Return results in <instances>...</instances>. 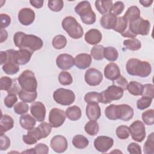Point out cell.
<instances>
[{"label":"cell","instance_id":"obj_18","mask_svg":"<svg viewBox=\"0 0 154 154\" xmlns=\"http://www.w3.org/2000/svg\"><path fill=\"white\" fill-rule=\"evenodd\" d=\"M22 138L25 143L32 145L37 143L38 140L42 138V137L38 127H36L28 130L27 134L23 135Z\"/></svg>","mask_w":154,"mask_h":154},{"label":"cell","instance_id":"obj_6","mask_svg":"<svg viewBox=\"0 0 154 154\" xmlns=\"http://www.w3.org/2000/svg\"><path fill=\"white\" fill-rule=\"evenodd\" d=\"M123 96V90L120 87L112 84L100 93V102L105 104L109 103L113 100H119Z\"/></svg>","mask_w":154,"mask_h":154},{"label":"cell","instance_id":"obj_25","mask_svg":"<svg viewBox=\"0 0 154 154\" xmlns=\"http://www.w3.org/2000/svg\"><path fill=\"white\" fill-rule=\"evenodd\" d=\"M14 120L7 114H2L0 120V134H4L13 128Z\"/></svg>","mask_w":154,"mask_h":154},{"label":"cell","instance_id":"obj_50","mask_svg":"<svg viewBox=\"0 0 154 154\" xmlns=\"http://www.w3.org/2000/svg\"><path fill=\"white\" fill-rule=\"evenodd\" d=\"M28 104L24 102H20L16 103L14 106V111L17 114H24L28 111Z\"/></svg>","mask_w":154,"mask_h":154},{"label":"cell","instance_id":"obj_42","mask_svg":"<svg viewBox=\"0 0 154 154\" xmlns=\"http://www.w3.org/2000/svg\"><path fill=\"white\" fill-rule=\"evenodd\" d=\"M100 99V93L95 91L88 92L84 96V100L88 104L99 103Z\"/></svg>","mask_w":154,"mask_h":154},{"label":"cell","instance_id":"obj_30","mask_svg":"<svg viewBox=\"0 0 154 154\" xmlns=\"http://www.w3.org/2000/svg\"><path fill=\"white\" fill-rule=\"evenodd\" d=\"M123 17L128 22H132L140 17V10L137 6H131L128 8Z\"/></svg>","mask_w":154,"mask_h":154},{"label":"cell","instance_id":"obj_22","mask_svg":"<svg viewBox=\"0 0 154 154\" xmlns=\"http://www.w3.org/2000/svg\"><path fill=\"white\" fill-rule=\"evenodd\" d=\"M85 42L89 45H96L102 38V35L100 31L97 29H91L88 31L84 36Z\"/></svg>","mask_w":154,"mask_h":154},{"label":"cell","instance_id":"obj_47","mask_svg":"<svg viewBox=\"0 0 154 154\" xmlns=\"http://www.w3.org/2000/svg\"><path fill=\"white\" fill-rule=\"evenodd\" d=\"M37 127L40 132L42 138L47 137L50 134L52 130V126L50 123L47 122H42Z\"/></svg>","mask_w":154,"mask_h":154},{"label":"cell","instance_id":"obj_58","mask_svg":"<svg viewBox=\"0 0 154 154\" xmlns=\"http://www.w3.org/2000/svg\"><path fill=\"white\" fill-rule=\"evenodd\" d=\"M35 153L37 154H47L49 152V147L43 143H38L34 147Z\"/></svg>","mask_w":154,"mask_h":154},{"label":"cell","instance_id":"obj_11","mask_svg":"<svg viewBox=\"0 0 154 154\" xmlns=\"http://www.w3.org/2000/svg\"><path fill=\"white\" fill-rule=\"evenodd\" d=\"M66 112L60 108L51 109L49 114V122L53 128L60 127L66 120Z\"/></svg>","mask_w":154,"mask_h":154},{"label":"cell","instance_id":"obj_62","mask_svg":"<svg viewBox=\"0 0 154 154\" xmlns=\"http://www.w3.org/2000/svg\"><path fill=\"white\" fill-rule=\"evenodd\" d=\"M0 57H1V64L3 65L5 64L7 59V54L6 51H1Z\"/></svg>","mask_w":154,"mask_h":154},{"label":"cell","instance_id":"obj_24","mask_svg":"<svg viewBox=\"0 0 154 154\" xmlns=\"http://www.w3.org/2000/svg\"><path fill=\"white\" fill-rule=\"evenodd\" d=\"M85 113L90 120L96 121L101 116V110L98 103L88 104L86 106Z\"/></svg>","mask_w":154,"mask_h":154},{"label":"cell","instance_id":"obj_17","mask_svg":"<svg viewBox=\"0 0 154 154\" xmlns=\"http://www.w3.org/2000/svg\"><path fill=\"white\" fill-rule=\"evenodd\" d=\"M56 64L63 70H69L74 65V58L71 55L62 54L56 58Z\"/></svg>","mask_w":154,"mask_h":154},{"label":"cell","instance_id":"obj_39","mask_svg":"<svg viewBox=\"0 0 154 154\" xmlns=\"http://www.w3.org/2000/svg\"><path fill=\"white\" fill-rule=\"evenodd\" d=\"M67 44V39L65 36L59 34L55 36L52 40V45L53 47L56 49H63Z\"/></svg>","mask_w":154,"mask_h":154},{"label":"cell","instance_id":"obj_61","mask_svg":"<svg viewBox=\"0 0 154 154\" xmlns=\"http://www.w3.org/2000/svg\"><path fill=\"white\" fill-rule=\"evenodd\" d=\"M121 35L124 37H129V38H135L137 37V35H135L132 32H131L128 29V27L123 33L121 34Z\"/></svg>","mask_w":154,"mask_h":154},{"label":"cell","instance_id":"obj_19","mask_svg":"<svg viewBox=\"0 0 154 154\" xmlns=\"http://www.w3.org/2000/svg\"><path fill=\"white\" fill-rule=\"evenodd\" d=\"M119 119L123 121L130 120L134 116L133 108L127 104L117 105Z\"/></svg>","mask_w":154,"mask_h":154},{"label":"cell","instance_id":"obj_60","mask_svg":"<svg viewBox=\"0 0 154 154\" xmlns=\"http://www.w3.org/2000/svg\"><path fill=\"white\" fill-rule=\"evenodd\" d=\"M29 2L32 7L36 8H40L43 7L44 2L42 0H31Z\"/></svg>","mask_w":154,"mask_h":154},{"label":"cell","instance_id":"obj_3","mask_svg":"<svg viewBox=\"0 0 154 154\" xmlns=\"http://www.w3.org/2000/svg\"><path fill=\"white\" fill-rule=\"evenodd\" d=\"M75 11L80 16L84 23L92 25L95 23L96 16L92 10L89 1H83L79 2L75 7Z\"/></svg>","mask_w":154,"mask_h":154},{"label":"cell","instance_id":"obj_26","mask_svg":"<svg viewBox=\"0 0 154 154\" xmlns=\"http://www.w3.org/2000/svg\"><path fill=\"white\" fill-rule=\"evenodd\" d=\"M19 123L21 127L25 129L29 130L33 128L36 123V120L28 114H22L19 118Z\"/></svg>","mask_w":154,"mask_h":154},{"label":"cell","instance_id":"obj_37","mask_svg":"<svg viewBox=\"0 0 154 154\" xmlns=\"http://www.w3.org/2000/svg\"><path fill=\"white\" fill-rule=\"evenodd\" d=\"M84 130L85 132L88 135L91 136H94L99 132V124L96 121L90 120L85 124L84 126Z\"/></svg>","mask_w":154,"mask_h":154},{"label":"cell","instance_id":"obj_51","mask_svg":"<svg viewBox=\"0 0 154 154\" xmlns=\"http://www.w3.org/2000/svg\"><path fill=\"white\" fill-rule=\"evenodd\" d=\"M1 90L8 91L11 87L13 79L8 76H2L0 79Z\"/></svg>","mask_w":154,"mask_h":154},{"label":"cell","instance_id":"obj_46","mask_svg":"<svg viewBox=\"0 0 154 154\" xmlns=\"http://www.w3.org/2000/svg\"><path fill=\"white\" fill-rule=\"evenodd\" d=\"M48 6L51 11L58 12L63 8L64 2L61 0H50L48 1Z\"/></svg>","mask_w":154,"mask_h":154},{"label":"cell","instance_id":"obj_13","mask_svg":"<svg viewBox=\"0 0 154 154\" xmlns=\"http://www.w3.org/2000/svg\"><path fill=\"white\" fill-rule=\"evenodd\" d=\"M113 144V139L107 136H99L94 141L95 149L102 153L106 152L112 147Z\"/></svg>","mask_w":154,"mask_h":154},{"label":"cell","instance_id":"obj_29","mask_svg":"<svg viewBox=\"0 0 154 154\" xmlns=\"http://www.w3.org/2000/svg\"><path fill=\"white\" fill-rule=\"evenodd\" d=\"M66 117L72 121H76L79 120L81 116L82 112L79 107L73 105L68 107L66 110Z\"/></svg>","mask_w":154,"mask_h":154},{"label":"cell","instance_id":"obj_31","mask_svg":"<svg viewBox=\"0 0 154 154\" xmlns=\"http://www.w3.org/2000/svg\"><path fill=\"white\" fill-rule=\"evenodd\" d=\"M18 96L19 99L26 103H31L34 102L37 96V92H29L24 90L23 89H21L18 93Z\"/></svg>","mask_w":154,"mask_h":154},{"label":"cell","instance_id":"obj_1","mask_svg":"<svg viewBox=\"0 0 154 154\" xmlns=\"http://www.w3.org/2000/svg\"><path fill=\"white\" fill-rule=\"evenodd\" d=\"M15 46L19 49H27L32 52L40 49L43 45L42 40L32 34H26L23 32H16L13 36Z\"/></svg>","mask_w":154,"mask_h":154},{"label":"cell","instance_id":"obj_4","mask_svg":"<svg viewBox=\"0 0 154 154\" xmlns=\"http://www.w3.org/2000/svg\"><path fill=\"white\" fill-rule=\"evenodd\" d=\"M63 28L72 38L79 39L84 34V30L81 25L72 16H67L61 22Z\"/></svg>","mask_w":154,"mask_h":154},{"label":"cell","instance_id":"obj_33","mask_svg":"<svg viewBox=\"0 0 154 154\" xmlns=\"http://www.w3.org/2000/svg\"><path fill=\"white\" fill-rule=\"evenodd\" d=\"M72 144L76 148L82 149L88 146L89 141L85 137L82 135H76L72 140Z\"/></svg>","mask_w":154,"mask_h":154},{"label":"cell","instance_id":"obj_40","mask_svg":"<svg viewBox=\"0 0 154 154\" xmlns=\"http://www.w3.org/2000/svg\"><path fill=\"white\" fill-rule=\"evenodd\" d=\"M103 51H104V47L102 45H96L94 46L91 51L90 54L92 57L96 60H102L104 57H103Z\"/></svg>","mask_w":154,"mask_h":154},{"label":"cell","instance_id":"obj_14","mask_svg":"<svg viewBox=\"0 0 154 154\" xmlns=\"http://www.w3.org/2000/svg\"><path fill=\"white\" fill-rule=\"evenodd\" d=\"M50 146L55 152L63 153L67 149L68 143L67 139L64 136L57 135L51 139Z\"/></svg>","mask_w":154,"mask_h":154},{"label":"cell","instance_id":"obj_43","mask_svg":"<svg viewBox=\"0 0 154 154\" xmlns=\"http://www.w3.org/2000/svg\"><path fill=\"white\" fill-rule=\"evenodd\" d=\"M58 81L63 85H69L72 83L73 78L70 73L66 71H62L59 73Z\"/></svg>","mask_w":154,"mask_h":154},{"label":"cell","instance_id":"obj_8","mask_svg":"<svg viewBox=\"0 0 154 154\" xmlns=\"http://www.w3.org/2000/svg\"><path fill=\"white\" fill-rule=\"evenodd\" d=\"M128 29L135 35H147L150 29V23L149 20L140 17L135 20L128 22Z\"/></svg>","mask_w":154,"mask_h":154},{"label":"cell","instance_id":"obj_53","mask_svg":"<svg viewBox=\"0 0 154 154\" xmlns=\"http://www.w3.org/2000/svg\"><path fill=\"white\" fill-rule=\"evenodd\" d=\"M124 8H125V5L123 2L117 1L112 5L111 13H113L116 16H118L123 12Z\"/></svg>","mask_w":154,"mask_h":154},{"label":"cell","instance_id":"obj_57","mask_svg":"<svg viewBox=\"0 0 154 154\" xmlns=\"http://www.w3.org/2000/svg\"><path fill=\"white\" fill-rule=\"evenodd\" d=\"M1 17V23H0V28L4 29L6 27L8 26L11 23V18L7 14L1 13L0 15Z\"/></svg>","mask_w":154,"mask_h":154},{"label":"cell","instance_id":"obj_41","mask_svg":"<svg viewBox=\"0 0 154 154\" xmlns=\"http://www.w3.org/2000/svg\"><path fill=\"white\" fill-rule=\"evenodd\" d=\"M128 27V20L123 17H117V23L113 29L116 32L120 33H123Z\"/></svg>","mask_w":154,"mask_h":154},{"label":"cell","instance_id":"obj_56","mask_svg":"<svg viewBox=\"0 0 154 154\" xmlns=\"http://www.w3.org/2000/svg\"><path fill=\"white\" fill-rule=\"evenodd\" d=\"M128 151L131 154H141V146L135 143H131L128 146Z\"/></svg>","mask_w":154,"mask_h":154},{"label":"cell","instance_id":"obj_15","mask_svg":"<svg viewBox=\"0 0 154 154\" xmlns=\"http://www.w3.org/2000/svg\"><path fill=\"white\" fill-rule=\"evenodd\" d=\"M30 112L32 116L38 122H42L46 116V108L41 102H34L30 106Z\"/></svg>","mask_w":154,"mask_h":154},{"label":"cell","instance_id":"obj_44","mask_svg":"<svg viewBox=\"0 0 154 154\" xmlns=\"http://www.w3.org/2000/svg\"><path fill=\"white\" fill-rule=\"evenodd\" d=\"M142 120L147 125H152L154 123V110L149 109L142 113Z\"/></svg>","mask_w":154,"mask_h":154},{"label":"cell","instance_id":"obj_36","mask_svg":"<svg viewBox=\"0 0 154 154\" xmlns=\"http://www.w3.org/2000/svg\"><path fill=\"white\" fill-rule=\"evenodd\" d=\"M105 116L111 120H116L119 119L118 109L117 105L111 104L105 109Z\"/></svg>","mask_w":154,"mask_h":154},{"label":"cell","instance_id":"obj_35","mask_svg":"<svg viewBox=\"0 0 154 154\" xmlns=\"http://www.w3.org/2000/svg\"><path fill=\"white\" fill-rule=\"evenodd\" d=\"M124 46L130 51H138L141 47V42L137 38H130L123 41Z\"/></svg>","mask_w":154,"mask_h":154},{"label":"cell","instance_id":"obj_55","mask_svg":"<svg viewBox=\"0 0 154 154\" xmlns=\"http://www.w3.org/2000/svg\"><path fill=\"white\" fill-rule=\"evenodd\" d=\"M0 144V149L1 150H7L10 146V140L9 138L4 134H1Z\"/></svg>","mask_w":154,"mask_h":154},{"label":"cell","instance_id":"obj_52","mask_svg":"<svg viewBox=\"0 0 154 154\" xmlns=\"http://www.w3.org/2000/svg\"><path fill=\"white\" fill-rule=\"evenodd\" d=\"M17 101L16 94H8L4 99V104L7 108H12Z\"/></svg>","mask_w":154,"mask_h":154},{"label":"cell","instance_id":"obj_38","mask_svg":"<svg viewBox=\"0 0 154 154\" xmlns=\"http://www.w3.org/2000/svg\"><path fill=\"white\" fill-rule=\"evenodd\" d=\"M144 153L146 154H153L154 153V133H150L146 141L144 146Z\"/></svg>","mask_w":154,"mask_h":154},{"label":"cell","instance_id":"obj_28","mask_svg":"<svg viewBox=\"0 0 154 154\" xmlns=\"http://www.w3.org/2000/svg\"><path fill=\"white\" fill-rule=\"evenodd\" d=\"M31 51L27 49H19L16 51V58L19 65H25L27 64L31 60L32 55Z\"/></svg>","mask_w":154,"mask_h":154},{"label":"cell","instance_id":"obj_5","mask_svg":"<svg viewBox=\"0 0 154 154\" xmlns=\"http://www.w3.org/2000/svg\"><path fill=\"white\" fill-rule=\"evenodd\" d=\"M18 83L22 89L29 92L36 91L37 81L33 72L25 70L22 72L17 78Z\"/></svg>","mask_w":154,"mask_h":154},{"label":"cell","instance_id":"obj_20","mask_svg":"<svg viewBox=\"0 0 154 154\" xmlns=\"http://www.w3.org/2000/svg\"><path fill=\"white\" fill-rule=\"evenodd\" d=\"M92 61V58L88 54H79L74 59V64L79 69H85L89 67Z\"/></svg>","mask_w":154,"mask_h":154},{"label":"cell","instance_id":"obj_48","mask_svg":"<svg viewBox=\"0 0 154 154\" xmlns=\"http://www.w3.org/2000/svg\"><path fill=\"white\" fill-rule=\"evenodd\" d=\"M152 99L147 97H142L137 102V108L140 110H143L148 108L152 103Z\"/></svg>","mask_w":154,"mask_h":154},{"label":"cell","instance_id":"obj_2","mask_svg":"<svg viewBox=\"0 0 154 154\" xmlns=\"http://www.w3.org/2000/svg\"><path fill=\"white\" fill-rule=\"evenodd\" d=\"M126 69L129 75L142 78L148 76L152 72V67L149 62L141 61L137 58L128 60L126 64Z\"/></svg>","mask_w":154,"mask_h":154},{"label":"cell","instance_id":"obj_45","mask_svg":"<svg viewBox=\"0 0 154 154\" xmlns=\"http://www.w3.org/2000/svg\"><path fill=\"white\" fill-rule=\"evenodd\" d=\"M117 137L121 140L127 139L130 135L129 128L125 125H120L118 126L116 131Z\"/></svg>","mask_w":154,"mask_h":154},{"label":"cell","instance_id":"obj_32","mask_svg":"<svg viewBox=\"0 0 154 154\" xmlns=\"http://www.w3.org/2000/svg\"><path fill=\"white\" fill-rule=\"evenodd\" d=\"M127 90L130 94L134 96H140L143 93V85L137 81H131L128 83Z\"/></svg>","mask_w":154,"mask_h":154},{"label":"cell","instance_id":"obj_63","mask_svg":"<svg viewBox=\"0 0 154 154\" xmlns=\"http://www.w3.org/2000/svg\"><path fill=\"white\" fill-rule=\"evenodd\" d=\"M8 37V33L7 32V31L5 29H1V43L4 42V41H5L7 38Z\"/></svg>","mask_w":154,"mask_h":154},{"label":"cell","instance_id":"obj_16","mask_svg":"<svg viewBox=\"0 0 154 154\" xmlns=\"http://www.w3.org/2000/svg\"><path fill=\"white\" fill-rule=\"evenodd\" d=\"M35 17V12L29 8H23L18 13V20L22 25L25 26L32 23Z\"/></svg>","mask_w":154,"mask_h":154},{"label":"cell","instance_id":"obj_34","mask_svg":"<svg viewBox=\"0 0 154 154\" xmlns=\"http://www.w3.org/2000/svg\"><path fill=\"white\" fill-rule=\"evenodd\" d=\"M103 57L109 61H115L118 58L119 53L117 49L114 47L108 46L104 48Z\"/></svg>","mask_w":154,"mask_h":154},{"label":"cell","instance_id":"obj_49","mask_svg":"<svg viewBox=\"0 0 154 154\" xmlns=\"http://www.w3.org/2000/svg\"><path fill=\"white\" fill-rule=\"evenodd\" d=\"M142 97H147L151 99L154 97V86L152 84L143 85V90L141 94Z\"/></svg>","mask_w":154,"mask_h":154},{"label":"cell","instance_id":"obj_54","mask_svg":"<svg viewBox=\"0 0 154 154\" xmlns=\"http://www.w3.org/2000/svg\"><path fill=\"white\" fill-rule=\"evenodd\" d=\"M113 81V85H116L120 87L123 90H127L128 82L127 79L125 78H124L122 75H120L119 77H118L116 80Z\"/></svg>","mask_w":154,"mask_h":154},{"label":"cell","instance_id":"obj_21","mask_svg":"<svg viewBox=\"0 0 154 154\" xmlns=\"http://www.w3.org/2000/svg\"><path fill=\"white\" fill-rule=\"evenodd\" d=\"M104 75L106 78L111 81L116 80L120 75V70L117 66L114 63H109L104 69Z\"/></svg>","mask_w":154,"mask_h":154},{"label":"cell","instance_id":"obj_27","mask_svg":"<svg viewBox=\"0 0 154 154\" xmlns=\"http://www.w3.org/2000/svg\"><path fill=\"white\" fill-rule=\"evenodd\" d=\"M112 5L113 4L112 1L99 0L95 2L96 8L100 14L103 15L111 13Z\"/></svg>","mask_w":154,"mask_h":154},{"label":"cell","instance_id":"obj_12","mask_svg":"<svg viewBox=\"0 0 154 154\" xmlns=\"http://www.w3.org/2000/svg\"><path fill=\"white\" fill-rule=\"evenodd\" d=\"M84 78L86 83L90 86L99 85L103 79L102 73L94 68H90L87 70L85 73Z\"/></svg>","mask_w":154,"mask_h":154},{"label":"cell","instance_id":"obj_9","mask_svg":"<svg viewBox=\"0 0 154 154\" xmlns=\"http://www.w3.org/2000/svg\"><path fill=\"white\" fill-rule=\"evenodd\" d=\"M16 50L8 49L6 51L7 59L2 69L7 75H14L17 73L19 70V64L17 62Z\"/></svg>","mask_w":154,"mask_h":154},{"label":"cell","instance_id":"obj_59","mask_svg":"<svg viewBox=\"0 0 154 154\" xmlns=\"http://www.w3.org/2000/svg\"><path fill=\"white\" fill-rule=\"evenodd\" d=\"M18 81H17V79H13V84L12 85L11 87V88L7 91V93L8 94H16L19 93V92L20 91V90H21L20 88L19 85L17 84Z\"/></svg>","mask_w":154,"mask_h":154},{"label":"cell","instance_id":"obj_10","mask_svg":"<svg viewBox=\"0 0 154 154\" xmlns=\"http://www.w3.org/2000/svg\"><path fill=\"white\" fill-rule=\"evenodd\" d=\"M129 128V133L134 140L141 143L144 140L146 134L143 122L140 120H136L131 125Z\"/></svg>","mask_w":154,"mask_h":154},{"label":"cell","instance_id":"obj_7","mask_svg":"<svg viewBox=\"0 0 154 154\" xmlns=\"http://www.w3.org/2000/svg\"><path fill=\"white\" fill-rule=\"evenodd\" d=\"M53 98L57 103L64 106H69L74 102L75 95L73 91L70 90L60 88L54 92Z\"/></svg>","mask_w":154,"mask_h":154},{"label":"cell","instance_id":"obj_64","mask_svg":"<svg viewBox=\"0 0 154 154\" xmlns=\"http://www.w3.org/2000/svg\"><path fill=\"white\" fill-rule=\"evenodd\" d=\"M153 0H140L139 1V2L144 7H150L152 4L153 3Z\"/></svg>","mask_w":154,"mask_h":154},{"label":"cell","instance_id":"obj_23","mask_svg":"<svg viewBox=\"0 0 154 154\" xmlns=\"http://www.w3.org/2000/svg\"><path fill=\"white\" fill-rule=\"evenodd\" d=\"M117 21V17L112 13H109L102 16L100 20V25L105 29H114Z\"/></svg>","mask_w":154,"mask_h":154}]
</instances>
